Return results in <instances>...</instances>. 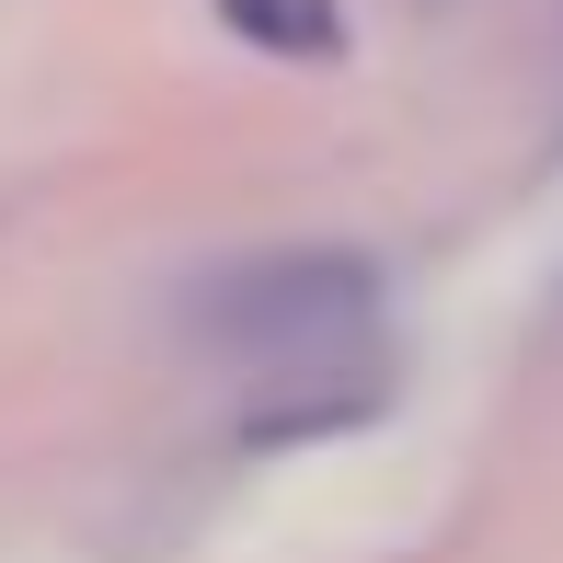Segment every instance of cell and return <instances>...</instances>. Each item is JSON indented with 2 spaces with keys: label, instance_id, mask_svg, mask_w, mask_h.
I'll use <instances>...</instances> for the list:
<instances>
[{
  "label": "cell",
  "instance_id": "obj_2",
  "mask_svg": "<svg viewBox=\"0 0 563 563\" xmlns=\"http://www.w3.org/2000/svg\"><path fill=\"white\" fill-rule=\"evenodd\" d=\"M253 46H334V0H219Z\"/></svg>",
  "mask_w": 563,
  "mask_h": 563
},
{
  "label": "cell",
  "instance_id": "obj_1",
  "mask_svg": "<svg viewBox=\"0 0 563 563\" xmlns=\"http://www.w3.org/2000/svg\"><path fill=\"white\" fill-rule=\"evenodd\" d=\"M368 322V276L356 265H276V276H253V288H230V311H219V334L230 345H265V356H311V345H334Z\"/></svg>",
  "mask_w": 563,
  "mask_h": 563
}]
</instances>
